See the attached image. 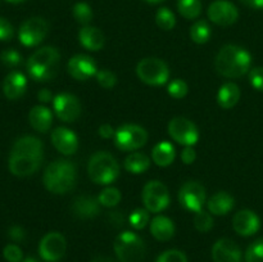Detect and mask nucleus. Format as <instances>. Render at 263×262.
Masks as SVG:
<instances>
[{"label":"nucleus","instance_id":"33","mask_svg":"<svg viewBox=\"0 0 263 262\" xmlns=\"http://www.w3.org/2000/svg\"><path fill=\"white\" fill-rule=\"evenodd\" d=\"M72 14H73L74 20L82 26H87L90 21L92 20V9L87 3L79 2L73 5L72 8Z\"/></svg>","mask_w":263,"mask_h":262},{"label":"nucleus","instance_id":"4","mask_svg":"<svg viewBox=\"0 0 263 262\" xmlns=\"http://www.w3.org/2000/svg\"><path fill=\"white\" fill-rule=\"evenodd\" d=\"M61 54L54 46H44L27 59L26 68L32 80L37 82L50 81L57 76Z\"/></svg>","mask_w":263,"mask_h":262},{"label":"nucleus","instance_id":"36","mask_svg":"<svg viewBox=\"0 0 263 262\" xmlns=\"http://www.w3.org/2000/svg\"><path fill=\"white\" fill-rule=\"evenodd\" d=\"M247 262H263V238L254 240L247 248L246 252Z\"/></svg>","mask_w":263,"mask_h":262},{"label":"nucleus","instance_id":"20","mask_svg":"<svg viewBox=\"0 0 263 262\" xmlns=\"http://www.w3.org/2000/svg\"><path fill=\"white\" fill-rule=\"evenodd\" d=\"M73 216L81 220H90L99 215L100 203L98 198L90 197V195H80L74 198L71 205Z\"/></svg>","mask_w":263,"mask_h":262},{"label":"nucleus","instance_id":"42","mask_svg":"<svg viewBox=\"0 0 263 262\" xmlns=\"http://www.w3.org/2000/svg\"><path fill=\"white\" fill-rule=\"evenodd\" d=\"M249 81L257 91L263 92V67H256L249 72Z\"/></svg>","mask_w":263,"mask_h":262},{"label":"nucleus","instance_id":"46","mask_svg":"<svg viewBox=\"0 0 263 262\" xmlns=\"http://www.w3.org/2000/svg\"><path fill=\"white\" fill-rule=\"evenodd\" d=\"M116 130L109 125V123H103L99 127V135L102 136L103 139H110L115 136Z\"/></svg>","mask_w":263,"mask_h":262},{"label":"nucleus","instance_id":"28","mask_svg":"<svg viewBox=\"0 0 263 262\" xmlns=\"http://www.w3.org/2000/svg\"><path fill=\"white\" fill-rule=\"evenodd\" d=\"M123 167L130 174H144L151 167V158L146 154L140 153V152H134V153L128 154L126 157L125 162H123Z\"/></svg>","mask_w":263,"mask_h":262},{"label":"nucleus","instance_id":"52","mask_svg":"<svg viewBox=\"0 0 263 262\" xmlns=\"http://www.w3.org/2000/svg\"><path fill=\"white\" fill-rule=\"evenodd\" d=\"M22 262H39V261L36 258H33V257H27V258L23 259Z\"/></svg>","mask_w":263,"mask_h":262},{"label":"nucleus","instance_id":"39","mask_svg":"<svg viewBox=\"0 0 263 262\" xmlns=\"http://www.w3.org/2000/svg\"><path fill=\"white\" fill-rule=\"evenodd\" d=\"M97 81L103 89H112L117 84V76L109 69H99L97 73Z\"/></svg>","mask_w":263,"mask_h":262},{"label":"nucleus","instance_id":"51","mask_svg":"<svg viewBox=\"0 0 263 262\" xmlns=\"http://www.w3.org/2000/svg\"><path fill=\"white\" fill-rule=\"evenodd\" d=\"M146 3H149V4H159V3L164 2V0H145Z\"/></svg>","mask_w":263,"mask_h":262},{"label":"nucleus","instance_id":"9","mask_svg":"<svg viewBox=\"0 0 263 262\" xmlns=\"http://www.w3.org/2000/svg\"><path fill=\"white\" fill-rule=\"evenodd\" d=\"M141 198H143L144 207L153 213H159L166 210L171 202L168 189L159 180H151L146 182L145 186L143 188Z\"/></svg>","mask_w":263,"mask_h":262},{"label":"nucleus","instance_id":"15","mask_svg":"<svg viewBox=\"0 0 263 262\" xmlns=\"http://www.w3.org/2000/svg\"><path fill=\"white\" fill-rule=\"evenodd\" d=\"M208 18L217 26H231L238 21L239 10L229 0H216L208 7Z\"/></svg>","mask_w":263,"mask_h":262},{"label":"nucleus","instance_id":"7","mask_svg":"<svg viewBox=\"0 0 263 262\" xmlns=\"http://www.w3.org/2000/svg\"><path fill=\"white\" fill-rule=\"evenodd\" d=\"M136 74L139 79L151 86H161L170 79V68L162 59L148 57L141 59L136 66Z\"/></svg>","mask_w":263,"mask_h":262},{"label":"nucleus","instance_id":"44","mask_svg":"<svg viewBox=\"0 0 263 262\" xmlns=\"http://www.w3.org/2000/svg\"><path fill=\"white\" fill-rule=\"evenodd\" d=\"M8 236H9V238L14 241H22L23 239H25L26 233H25V230L21 228V226L13 225V226H10L9 230H8Z\"/></svg>","mask_w":263,"mask_h":262},{"label":"nucleus","instance_id":"41","mask_svg":"<svg viewBox=\"0 0 263 262\" xmlns=\"http://www.w3.org/2000/svg\"><path fill=\"white\" fill-rule=\"evenodd\" d=\"M3 256L8 262H22L23 253L22 249L17 244H8L3 249Z\"/></svg>","mask_w":263,"mask_h":262},{"label":"nucleus","instance_id":"50","mask_svg":"<svg viewBox=\"0 0 263 262\" xmlns=\"http://www.w3.org/2000/svg\"><path fill=\"white\" fill-rule=\"evenodd\" d=\"M5 2L10 3V4H20V3L26 2V0H5Z\"/></svg>","mask_w":263,"mask_h":262},{"label":"nucleus","instance_id":"48","mask_svg":"<svg viewBox=\"0 0 263 262\" xmlns=\"http://www.w3.org/2000/svg\"><path fill=\"white\" fill-rule=\"evenodd\" d=\"M240 2L252 9H263V0H240Z\"/></svg>","mask_w":263,"mask_h":262},{"label":"nucleus","instance_id":"29","mask_svg":"<svg viewBox=\"0 0 263 262\" xmlns=\"http://www.w3.org/2000/svg\"><path fill=\"white\" fill-rule=\"evenodd\" d=\"M211 36H212V30H211V26L208 25L207 21H197V22L190 27V38H192V40L194 41V43H208Z\"/></svg>","mask_w":263,"mask_h":262},{"label":"nucleus","instance_id":"18","mask_svg":"<svg viewBox=\"0 0 263 262\" xmlns=\"http://www.w3.org/2000/svg\"><path fill=\"white\" fill-rule=\"evenodd\" d=\"M233 228L239 235L252 236L258 233V230L261 229V220L253 211L241 210L234 216Z\"/></svg>","mask_w":263,"mask_h":262},{"label":"nucleus","instance_id":"26","mask_svg":"<svg viewBox=\"0 0 263 262\" xmlns=\"http://www.w3.org/2000/svg\"><path fill=\"white\" fill-rule=\"evenodd\" d=\"M175 157H176V149H175L174 144L167 140L159 141L152 151V159L159 167H167L172 164Z\"/></svg>","mask_w":263,"mask_h":262},{"label":"nucleus","instance_id":"43","mask_svg":"<svg viewBox=\"0 0 263 262\" xmlns=\"http://www.w3.org/2000/svg\"><path fill=\"white\" fill-rule=\"evenodd\" d=\"M13 35H14V28L12 23L5 18L0 17V41L12 40Z\"/></svg>","mask_w":263,"mask_h":262},{"label":"nucleus","instance_id":"32","mask_svg":"<svg viewBox=\"0 0 263 262\" xmlns=\"http://www.w3.org/2000/svg\"><path fill=\"white\" fill-rule=\"evenodd\" d=\"M156 23L162 30L171 31L176 26V17L168 8H159L156 13Z\"/></svg>","mask_w":263,"mask_h":262},{"label":"nucleus","instance_id":"16","mask_svg":"<svg viewBox=\"0 0 263 262\" xmlns=\"http://www.w3.org/2000/svg\"><path fill=\"white\" fill-rule=\"evenodd\" d=\"M68 73L77 81H87L91 77L97 76L98 66L94 58L86 54H77L68 61L67 64Z\"/></svg>","mask_w":263,"mask_h":262},{"label":"nucleus","instance_id":"45","mask_svg":"<svg viewBox=\"0 0 263 262\" xmlns=\"http://www.w3.org/2000/svg\"><path fill=\"white\" fill-rule=\"evenodd\" d=\"M197 159V153L193 146H185L184 151L181 152V161L185 164H192Z\"/></svg>","mask_w":263,"mask_h":262},{"label":"nucleus","instance_id":"19","mask_svg":"<svg viewBox=\"0 0 263 262\" xmlns=\"http://www.w3.org/2000/svg\"><path fill=\"white\" fill-rule=\"evenodd\" d=\"M51 143L59 153L72 156L79 149V138L67 127H58L51 133Z\"/></svg>","mask_w":263,"mask_h":262},{"label":"nucleus","instance_id":"34","mask_svg":"<svg viewBox=\"0 0 263 262\" xmlns=\"http://www.w3.org/2000/svg\"><path fill=\"white\" fill-rule=\"evenodd\" d=\"M128 222L135 230H141L151 222V216L146 208H136L128 216Z\"/></svg>","mask_w":263,"mask_h":262},{"label":"nucleus","instance_id":"8","mask_svg":"<svg viewBox=\"0 0 263 262\" xmlns=\"http://www.w3.org/2000/svg\"><path fill=\"white\" fill-rule=\"evenodd\" d=\"M115 144L120 151L134 152L140 149L148 141V133L141 126L126 123L120 126L115 133Z\"/></svg>","mask_w":263,"mask_h":262},{"label":"nucleus","instance_id":"30","mask_svg":"<svg viewBox=\"0 0 263 262\" xmlns=\"http://www.w3.org/2000/svg\"><path fill=\"white\" fill-rule=\"evenodd\" d=\"M179 13L186 20H195L202 13V2L200 0H177Z\"/></svg>","mask_w":263,"mask_h":262},{"label":"nucleus","instance_id":"14","mask_svg":"<svg viewBox=\"0 0 263 262\" xmlns=\"http://www.w3.org/2000/svg\"><path fill=\"white\" fill-rule=\"evenodd\" d=\"M53 109L57 117L64 122H74L81 116V103L76 95L61 92L54 97Z\"/></svg>","mask_w":263,"mask_h":262},{"label":"nucleus","instance_id":"25","mask_svg":"<svg viewBox=\"0 0 263 262\" xmlns=\"http://www.w3.org/2000/svg\"><path fill=\"white\" fill-rule=\"evenodd\" d=\"M234 205H235V199L228 192H218L217 194L212 195L207 203L208 211L215 216L228 215Z\"/></svg>","mask_w":263,"mask_h":262},{"label":"nucleus","instance_id":"35","mask_svg":"<svg viewBox=\"0 0 263 262\" xmlns=\"http://www.w3.org/2000/svg\"><path fill=\"white\" fill-rule=\"evenodd\" d=\"M194 222L195 229L200 233H207L212 229L213 226V217H212V213H208L205 211H199L194 215Z\"/></svg>","mask_w":263,"mask_h":262},{"label":"nucleus","instance_id":"2","mask_svg":"<svg viewBox=\"0 0 263 262\" xmlns=\"http://www.w3.org/2000/svg\"><path fill=\"white\" fill-rule=\"evenodd\" d=\"M252 55L247 49L234 44L222 46L215 61L216 71L228 79H239L251 71Z\"/></svg>","mask_w":263,"mask_h":262},{"label":"nucleus","instance_id":"6","mask_svg":"<svg viewBox=\"0 0 263 262\" xmlns=\"http://www.w3.org/2000/svg\"><path fill=\"white\" fill-rule=\"evenodd\" d=\"M115 253L121 262H143L146 247L143 239L133 231H123L113 243Z\"/></svg>","mask_w":263,"mask_h":262},{"label":"nucleus","instance_id":"37","mask_svg":"<svg viewBox=\"0 0 263 262\" xmlns=\"http://www.w3.org/2000/svg\"><path fill=\"white\" fill-rule=\"evenodd\" d=\"M187 90H189L187 84L181 79L172 80L168 84V87H167L170 97H172L174 99H182L184 97H186Z\"/></svg>","mask_w":263,"mask_h":262},{"label":"nucleus","instance_id":"31","mask_svg":"<svg viewBox=\"0 0 263 262\" xmlns=\"http://www.w3.org/2000/svg\"><path fill=\"white\" fill-rule=\"evenodd\" d=\"M121 192L115 186H107L104 190H102L98 197V200H99L100 205L103 207H108V208H112L116 207L118 203L121 202Z\"/></svg>","mask_w":263,"mask_h":262},{"label":"nucleus","instance_id":"38","mask_svg":"<svg viewBox=\"0 0 263 262\" xmlns=\"http://www.w3.org/2000/svg\"><path fill=\"white\" fill-rule=\"evenodd\" d=\"M0 62L7 67L14 68L22 63V55L14 49H7L0 53Z\"/></svg>","mask_w":263,"mask_h":262},{"label":"nucleus","instance_id":"3","mask_svg":"<svg viewBox=\"0 0 263 262\" xmlns=\"http://www.w3.org/2000/svg\"><path fill=\"white\" fill-rule=\"evenodd\" d=\"M77 180V169L67 159H58L49 164L44 172L43 181L53 194H66L73 189Z\"/></svg>","mask_w":263,"mask_h":262},{"label":"nucleus","instance_id":"11","mask_svg":"<svg viewBox=\"0 0 263 262\" xmlns=\"http://www.w3.org/2000/svg\"><path fill=\"white\" fill-rule=\"evenodd\" d=\"M168 134L176 143L184 146H194L199 140L197 125L185 117H175L168 123Z\"/></svg>","mask_w":263,"mask_h":262},{"label":"nucleus","instance_id":"10","mask_svg":"<svg viewBox=\"0 0 263 262\" xmlns=\"http://www.w3.org/2000/svg\"><path fill=\"white\" fill-rule=\"evenodd\" d=\"M49 32V25L44 18L32 17L21 25L18 31V39L21 44L27 48L39 45Z\"/></svg>","mask_w":263,"mask_h":262},{"label":"nucleus","instance_id":"17","mask_svg":"<svg viewBox=\"0 0 263 262\" xmlns=\"http://www.w3.org/2000/svg\"><path fill=\"white\" fill-rule=\"evenodd\" d=\"M243 253L238 244L229 238L218 239L212 247L213 262H241Z\"/></svg>","mask_w":263,"mask_h":262},{"label":"nucleus","instance_id":"24","mask_svg":"<svg viewBox=\"0 0 263 262\" xmlns=\"http://www.w3.org/2000/svg\"><path fill=\"white\" fill-rule=\"evenodd\" d=\"M30 125L39 133H46L50 130L53 123V115L49 108L45 105H35L28 113Z\"/></svg>","mask_w":263,"mask_h":262},{"label":"nucleus","instance_id":"47","mask_svg":"<svg viewBox=\"0 0 263 262\" xmlns=\"http://www.w3.org/2000/svg\"><path fill=\"white\" fill-rule=\"evenodd\" d=\"M37 99L40 100L41 103H49V102H53L54 98L48 89H41L40 91L37 92Z\"/></svg>","mask_w":263,"mask_h":262},{"label":"nucleus","instance_id":"23","mask_svg":"<svg viewBox=\"0 0 263 262\" xmlns=\"http://www.w3.org/2000/svg\"><path fill=\"white\" fill-rule=\"evenodd\" d=\"M151 234L159 241H168L175 235V223L166 216H156L149 222Z\"/></svg>","mask_w":263,"mask_h":262},{"label":"nucleus","instance_id":"22","mask_svg":"<svg viewBox=\"0 0 263 262\" xmlns=\"http://www.w3.org/2000/svg\"><path fill=\"white\" fill-rule=\"evenodd\" d=\"M79 41L85 49L98 51L104 46V33L94 26H84L79 32Z\"/></svg>","mask_w":263,"mask_h":262},{"label":"nucleus","instance_id":"49","mask_svg":"<svg viewBox=\"0 0 263 262\" xmlns=\"http://www.w3.org/2000/svg\"><path fill=\"white\" fill-rule=\"evenodd\" d=\"M90 262H115L112 258L109 257H105V256H97L91 259Z\"/></svg>","mask_w":263,"mask_h":262},{"label":"nucleus","instance_id":"13","mask_svg":"<svg viewBox=\"0 0 263 262\" xmlns=\"http://www.w3.org/2000/svg\"><path fill=\"white\" fill-rule=\"evenodd\" d=\"M180 204L187 211L197 213L203 210L205 203V189L200 182L187 181L179 190Z\"/></svg>","mask_w":263,"mask_h":262},{"label":"nucleus","instance_id":"1","mask_svg":"<svg viewBox=\"0 0 263 262\" xmlns=\"http://www.w3.org/2000/svg\"><path fill=\"white\" fill-rule=\"evenodd\" d=\"M44 156L43 141L36 136L26 135L17 139L9 154V171L14 176L26 177L35 174Z\"/></svg>","mask_w":263,"mask_h":262},{"label":"nucleus","instance_id":"27","mask_svg":"<svg viewBox=\"0 0 263 262\" xmlns=\"http://www.w3.org/2000/svg\"><path fill=\"white\" fill-rule=\"evenodd\" d=\"M240 99V89L234 82H226L217 92V102L223 109H231L238 104Z\"/></svg>","mask_w":263,"mask_h":262},{"label":"nucleus","instance_id":"5","mask_svg":"<svg viewBox=\"0 0 263 262\" xmlns=\"http://www.w3.org/2000/svg\"><path fill=\"white\" fill-rule=\"evenodd\" d=\"M87 172L95 184L109 185L120 176V164L108 152H97L89 159Z\"/></svg>","mask_w":263,"mask_h":262},{"label":"nucleus","instance_id":"21","mask_svg":"<svg viewBox=\"0 0 263 262\" xmlns=\"http://www.w3.org/2000/svg\"><path fill=\"white\" fill-rule=\"evenodd\" d=\"M27 89V79L22 72L13 71L8 74L3 82V92L10 100L20 99Z\"/></svg>","mask_w":263,"mask_h":262},{"label":"nucleus","instance_id":"12","mask_svg":"<svg viewBox=\"0 0 263 262\" xmlns=\"http://www.w3.org/2000/svg\"><path fill=\"white\" fill-rule=\"evenodd\" d=\"M67 251V241L63 234L51 231L43 236L39 244V254L46 262H58Z\"/></svg>","mask_w":263,"mask_h":262},{"label":"nucleus","instance_id":"40","mask_svg":"<svg viewBox=\"0 0 263 262\" xmlns=\"http://www.w3.org/2000/svg\"><path fill=\"white\" fill-rule=\"evenodd\" d=\"M156 262H187V257L179 249H168L159 254Z\"/></svg>","mask_w":263,"mask_h":262}]
</instances>
